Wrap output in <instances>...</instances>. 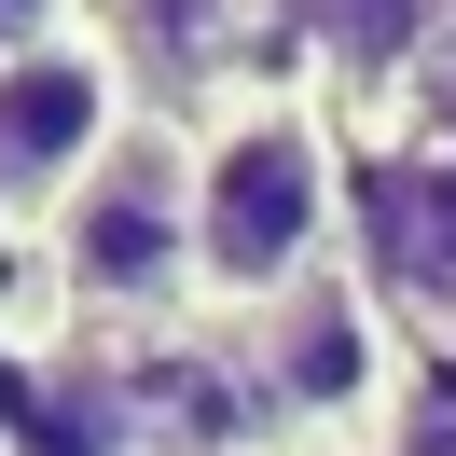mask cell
Segmentation results:
<instances>
[{"mask_svg": "<svg viewBox=\"0 0 456 456\" xmlns=\"http://www.w3.org/2000/svg\"><path fill=\"white\" fill-rule=\"evenodd\" d=\"M318 222H332V167H318V125L305 111H249L222 152L194 167V277L277 305L305 277Z\"/></svg>", "mask_w": 456, "mask_h": 456, "instance_id": "6da1fadb", "label": "cell"}, {"mask_svg": "<svg viewBox=\"0 0 456 456\" xmlns=\"http://www.w3.org/2000/svg\"><path fill=\"white\" fill-rule=\"evenodd\" d=\"M194 277V167L167 139H111V167L69 194V290L84 305H167Z\"/></svg>", "mask_w": 456, "mask_h": 456, "instance_id": "7a4b0ae2", "label": "cell"}, {"mask_svg": "<svg viewBox=\"0 0 456 456\" xmlns=\"http://www.w3.org/2000/svg\"><path fill=\"white\" fill-rule=\"evenodd\" d=\"M111 167V56L97 42H14L0 56V208L84 194Z\"/></svg>", "mask_w": 456, "mask_h": 456, "instance_id": "3957f363", "label": "cell"}, {"mask_svg": "<svg viewBox=\"0 0 456 456\" xmlns=\"http://www.w3.org/2000/svg\"><path fill=\"white\" fill-rule=\"evenodd\" d=\"M249 360H263V401H290V415H332V401H360V387H373V318H360V290L290 277L277 305H263Z\"/></svg>", "mask_w": 456, "mask_h": 456, "instance_id": "277c9868", "label": "cell"}, {"mask_svg": "<svg viewBox=\"0 0 456 456\" xmlns=\"http://www.w3.org/2000/svg\"><path fill=\"white\" fill-rule=\"evenodd\" d=\"M373 235H387V277L456 332V152L401 167V180H387V208H373Z\"/></svg>", "mask_w": 456, "mask_h": 456, "instance_id": "5b68a950", "label": "cell"}, {"mask_svg": "<svg viewBox=\"0 0 456 456\" xmlns=\"http://www.w3.org/2000/svg\"><path fill=\"white\" fill-rule=\"evenodd\" d=\"M305 42H332V56H401V42L428 28V0H277Z\"/></svg>", "mask_w": 456, "mask_h": 456, "instance_id": "8992f818", "label": "cell"}, {"mask_svg": "<svg viewBox=\"0 0 456 456\" xmlns=\"http://www.w3.org/2000/svg\"><path fill=\"white\" fill-rule=\"evenodd\" d=\"M235 14H249V0H139V28H152V42H180V56H194V42H222Z\"/></svg>", "mask_w": 456, "mask_h": 456, "instance_id": "52a82bcc", "label": "cell"}, {"mask_svg": "<svg viewBox=\"0 0 456 456\" xmlns=\"http://www.w3.org/2000/svg\"><path fill=\"white\" fill-rule=\"evenodd\" d=\"M401 456H456V387H428L415 415H401Z\"/></svg>", "mask_w": 456, "mask_h": 456, "instance_id": "ba28073f", "label": "cell"}, {"mask_svg": "<svg viewBox=\"0 0 456 456\" xmlns=\"http://www.w3.org/2000/svg\"><path fill=\"white\" fill-rule=\"evenodd\" d=\"M0 28H28V42H42V0H0Z\"/></svg>", "mask_w": 456, "mask_h": 456, "instance_id": "9c48e42d", "label": "cell"}]
</instances>
